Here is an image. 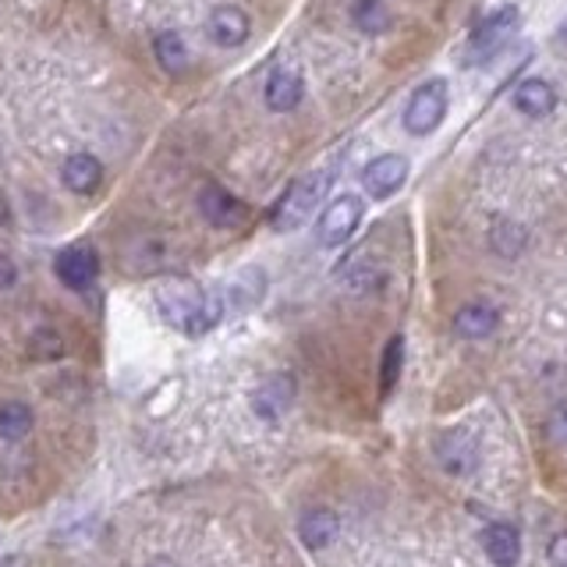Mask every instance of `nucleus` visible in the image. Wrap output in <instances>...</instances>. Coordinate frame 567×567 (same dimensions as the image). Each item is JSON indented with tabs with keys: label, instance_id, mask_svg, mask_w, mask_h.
Masks as SVG:
<instances>
[{
	"label": "nucleus",
	"instance_id": "obj_13",
	"mask_svg": "<svg viewBox=\"0 0 567 567\" xmlns=\"http://www.w3.org/2000/svg\"><path fill=\"white\" fill-rule=\"evenodd\" d=\"M61 184L71 195H93L104 184V164L93 153H71L61 164Z\"/></svg>",
	"mask_w": 567,
	"mask_h": 567
},
{
	"label": "nucleus",
	"instance_id": "obj_2",
	"mask_svg": "<svg viewBox=\"0 0 567 567\" xmlns=\"http://www.w3.org/2000/svg\"><path fill=\"white\" fill-rule=\"evenodd\" d=\"M330 181H334L330 170H312V174L291 181V189H284L277 206H269V227H274L277 234H288L294 227H302V220H309L323 203Z\"/></svg>",
	"mask_w": 567,
	"mask_h": 567
},
{
	"label": "nucleus",
	"instance_id": "obj_10",
	"mask_svg": "<svg viewBox=\"0 0 567 567\" xmlns=\"http://www.w3.org/2000/svg\"><path fill=\"white\" fill-rule=\"evenodd\" d=\"M436 458H439V465H444L447 475H468V472H475V465H479V444H475V436L465 433V430L444 433V436L436 439Z\"/></svg>",
	"mask_w": 567,
	"mask_h": 567
},
{
	"label": "nucleus",
	"instance_id": "obj_11",
	"mask_svg": "<svg viewBox=\"0 0 567 567\" xmlns=\"http://www.w3.org/2000/svg\"><path fill=\"white\" fill-rule=\"evenodd\" d=\"M294 401V379L288 373H277V376H269L266 383H260L252 394V411L260 419L266 422H277L284 411L291 408Z\"/></svg>",
	"mask_w": 567,
	"mask_h": 567
},
{
	"label": "nucleus",
	"instance_id": "obj_12",
	"mask_svg": "<svg viewBox=\"0 0 567 567\" xmlns=\"http://www.w3.org/2000/svg\"><path fill=\"white\" fill-rule=\"evenodd\" d=\"M305 96V79L298 75L294 68H274L266 79V89H263V99L266 107L274 113H291L298 104H302Z\"/></svg>",
	"mask_w": 567,
	"mask_h": 567
},
{
	"label": "nucleus",
	"instance_id": "obj_9",
	"mask_svg": "<svg viewBox=\"0 0 567 567\" xmlns=\"http://www.w3.org/2000/svg\"><path fill=\"white\" fill-rule=\"evenodd\" d=\"M408 181V160L401 153H383L362 170V184L373 198H390Z\"/></svg>",
	"mask_w": 567,
	"mask_h": 567
},
{
	"label": "nucleus",
	"instance_id": "obj_23",
	"mask_svg": "<svg viewBox=\"0 0 567 567\" xmlns=\"http://www.w3.org/2000/svg\"><path fill=\"white\" fill-rule=\"evenodd\" d=\"M28 351H33V359H39V362H53V359H61L64 345L53 330H36L33 340H28Z\"/></svg>",
	"mask_w": 567,
	"mask_h": 567
},
{
	"label": "nucleus",
	"instance_id": "obj_18",
	"mask_svg": "<svg viewBox=\"0 0 567 567\" xmlns=\"http://www.w3.org/2000/svg\"><path fill=\"white\" fill-rule=\"evenodd\" d=\"M515 107L524 118H546L557 107V89L546 79H524L515 89Z\"/></svg>",
	"mask_w": 567,
	"mask_h": 567
},
{
	"label": "nucleus",
	"instance_id": "obj_5",
	"mask_svg": "<svg viewBox=\"0 0 567 567\" xmlns=\"http://www.w3.org/2000/svg\"><path fill=\"white\" fill-rule=\"evenodd\" d=\"M518 28V8L515 4H504L496 8L493 14H486L468 36V61H490L493 53H500V47L507 43V36Z\"/></svg>",
	"mask_w": 567,
	"mask_h": 567
},
{
	"label": "nucleus",
	"instance_id": "obj_15",
	"mask_svg": "<svg viewBox=\"0 0 567 567\" xmlns=\"http://www.w3.org/2000/svg\"><path fill=\"white\" fill-rule=\"evenodd\" d=\"M482 550L496 567H515L521 557V535L515 524L507 521H493L486 532H482Z\"/></svg>",
	"mask_w": 567,
	"mask_h": 567
},
{
	"label": "nucleus",
	"instance_id": "obj_19",
	"mask_svg": "<svg viewBox=\"0 0 567 567\" xmlns=\"http://www.w3.org/2000/svg\"><path fill=\"white\" fill-rule=\"evenodd\" d=\"M351 22L365 36H379L390 28V8L387 0H351Z\"/></svg>",
	"mask_w": 567,
	"mask_h": 567
},
{
	"label": "nucleus",
	"instance_id": "obj_3",
	"mask_svg": "<svg viewBox=\"0 0 567 567\" xmlns=\"http://www.w3.org/2000/svg\"><path fill=\"white\" fill-rule=\"evenodd\" d=\"M362 217H365V203L359 195H337L330 203L323 206L319 220H316V241L323 249H340L348 245L351 234L362 227Z\"/></svg>",
	"mask_w": 567,
	"mask_h": 567
},
{
	"label": "nucleus",
	"instance_id": "obj_14",
	"mask_svg": "<svg viewBox=\"0 0 567 567\" xmlns=\"http://www.w3.org/2000/svg\"><path fill=\"white\" fill-rule=\"evenodd\" d=\"M496 326H500V312L490 302H468L454 312V334L465 340H486L496 334Z\"/></svg>",
	"mask_w": 567,
	"mask_h": 567
},
{
	"label": "nucleus",
	"instance_id": "obj_7",
	"mask_svg": "<svg viewBox=\"0 0 567 567\" xmlns=\"http://www.w3.org/2000/svg\"><path fill=\"white\" fill-rule=\"evenodd\" d=\"M198 217L209 227H238L245 224L249 206L241 203L231 189H224V184H206V189L198 192Z\"/></svg>",
	"mask_w": 567,
	"mask_h": 567
},
{
	"label": "nucleus",
	"instance_id": "obj_16",
	"mask_svg": "<svg viewBox=\"0 0 567 567\" xmlns=\"http://www.w3.org/2000/svg\"><path fill=\"white\" fill-rule=\"evenodd\" d=\"M340 532V518L334 515L330 507H312L298 518V539L309 546V550H323L330 546Z\"/></svg>",
	"mask_w": 567,
	"mask_h": 567
},
{
	"label": "nucleus",
	"instance_id": "obj_6",
	"mask_svg": "<svg viewBox=\"0 0 567 567\" xmlns=\"http://www.w3.org/2000/svg\"><path fill=\"white\" fill-rule=\"evenodd\" d=\"M53 274L68 291H89L99 277V255L93 245H85V241L68 245L53 255Z\"/></svg>",
	"mask_w": 567,
	"mask_h": 567
},
{
	"label": "nucleus",
	"instance_id": "obj_8",
	"mask_svg": "<svg viewBox=\"0 0 567 567\" xmlns=\"http://www.w3.org/2000/svg\"><path fill=\"white\" fill-rule=\"evenodd\" d=\"M206 36L217 43V47H224V50L241 47V43L252 36L249 11L238 8V4H217L209 11V19H206Z\"/></svg>",
	"mask_w": 567,
	"mask_h": 567
},
{
	"label": "nucleus",
	"instance_id": "obj_20",
	"mask_svg": "<svg viewBox=\"0 0 567 567\" xmlns=\"http://www.w3.org/2000/svg\"><path fill=\"white\" fill-rule=\"evenodd\" d=\"M33 425H36V415L25 401H4L0 405V439L19 444V439H25L28 433H33Z\"/></svg>",
	"mask_w": 567,
	"mask_h": 567
},
{
	"label": "nucleus",
	"instance_id": "obj_22",
	"mask_svg": "<svg viewBox=\"0 0 567 567\" xmlns=\"http://www.w3.org/2000/svg\"><path fill=\"white\" fill-rule=\"evenodd\" d=\"M401 365H405V337L397 334L387 340V348H383V362H379V390L390 394L397 387V379H401Z\"/></svg>",
	"mask_w": 567,
	"mask_h": 567
},
{
	"label": "nucleus",
	"instance_id": "obj_26",
	"mask_svg": "<svg viewBox=\"0 0 567 567\" xmlns=\"http://www.w3.org/2000/svg\"><path fill=\"white\" fill-rule=\"evenodd\" d=\"M11 220V203L4 198V192H0V227H4Z\"/></svg>",
	"mask_w": 567,
	"mask_h": 567
},
{
	"label": "nucleus",
	"instance_id": "obj_28",
	"mask_svg": "<svg viewBox=\"0 0 567 567\" xmlns=\"http://www.w3.org/2000/svg\"><path fill=\"white\" fill-rule=\"evenodd\" d=\"M560 39H564V43H567V22H564V25H560Z\"/></svg>",
	"mask_w": 567,
	"mask_h": 567
},
{
	"label": "nucleus",
	"instance_id": "obj_4",
	"mask_svg": "<svg viewBox=\"0 0 567 567\" xmlns=\"http://www.w3.org/2000/svg\"><path fill=\"white\" fill-rule=\"evenodd\" d=\"M447 104H450V89H447L444 79L422 82L405 107V132L408 135H433L447 118Z\"/></svg>",
	"mask_w": 567,
	"mask_h": 567
},
{
	"label": "nucleus",
	"instance_id": "obj_27",
	"mask_svg": "<svg viewBox=\"0 0 567 567\" xmlns=\"http://www.w3.org/2000/svg\"><path fill=\"white\" fill-rule=\"evenodd\" d=\"M149 567H174V564H170V560H153Z\"/></svg>",
	"mask_w": 567,
	"mask_h": 567
},
{
	"label": "nucleus",
	"instance_id": "obj_1",
	"mask_svg": "<svg viewBox=\"0 0 567 567\" xmlns=\"http://www.w3.org/2000/svg\"><path fill=\"white\" fill-rule=\"evenodd\" d=\"M156 305H160L164 319L174 326V330L189 334V337H203L209 330H217V323L224 319V298L198 288L195 280L160 284Z\"/></svg>",
	"mask_w": 567,
	"mask_h": 567
},
{
	"label": "nucleus",
	"instance_id": "obj_25",
	"mask_svg": "<svg viewBox=\"0 0 567 567\" xmlns=\"http://www.w3.org/2000/svg\"><path fill=\"white\" fill-rule=\"evenodd\" d=\"M14 280H19V266H14L8 255H0V291H8Z\"/></svg>",
	"mask_w": 567,
	"mask_h": 567
},
{
	"label": "nucleus",
	"instance_id": "obj_21",
	"mask_svg": "<svg viewBox=\"0 0 567 567\" xmlns=\"http://www.w3.org/2000/svg\"><path fill=\"white\" fill-rule=\"evenodd\" d=\"M524 241H529V231L518 224V220H510V217H496L493 227H490V245L496 255H518L524 249Z\"/></svg>",
	"mask_w": 567,
	"mask_h": 567
},
{
	"label": "nucleus",
	"instance_id": "obj_17",
	"mask_svg": "<svg viewBox=\"0 0 567 567\" xmlns=\"http://www.w3.org/2000/svg\"><path fill=\"white\" fill-rule=\"evenodd\" d=\"M153 57H156V64L167 71V75H184L189 64H192V50H189V43H184V36L178 33V28H164V33H156Z\"/></svg>",
	"mask_w": 567,
	"mask_h": 567
},
{
	"label": "nucleus",
	"instance_id": "obj_24",
	"mask_svg": "<svg viewBox=\"0 0 567 567\" xmlns=\"http://www.w3.org/2000/svg\"><path fill=\"white\" fill-rule=\"evenodd\" d=\"M546 557H550L553 567H567V532H560V535H553V539H550Z\"/></svg>",
	"mask_w": 567,
	"mask_h": 567
}]
</instances>
